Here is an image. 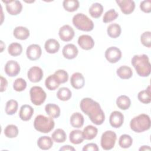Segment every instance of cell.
<instances>
[{"label":"cell","instance_id":"obj_1","mask_svg":"<svg viewBox=\"0 0 151 151\" xmlns=\"http://www.w3.org/2000/svg\"><path fill=\"white\" fill-rule=\"evenodd\" d=\"M81 111L87 114L91 122L96 125H101L105 120L104 113L99 103L91 98L83 99L80 103Z\"/></svg>","mask_w":151,"mask_h":151},{"label":"cell","instance_id":"obj_2","mask_svg":"<svg viewBox=\"0 0 151 151\" xmlns=\"http://www.w3.org/2000/svg\"><path fill=\"white\" fill-rule=\"evenodd\" d=\"M131 63L139 76L145 77L150 75L151 66L147 55H134L132 58Z\"/></svg>","mask_w":151,"mask_h":151},{"label":"cell","instance_id":"obj_3","mask_svg":"<svg viewBox=\"0 0 151 151\" xmlns=\"http://www.w3.org/2000/svg\"><path fill=\"white\" fill-rule=\"evenodd\" d=\"M130 129L136 133H142L150 127V119L147 114H140L134 117L130 122Z\"/></svg>","mask_w":151,"mask_h":151},{"label":"cell","instance_id":"obj_4","mask_svg":"<svg viewBox=\"0 0 151 151\" xmlns=\"http://www.w3.org/2000/svg\"><path fill=\"white\" fill-rule=\"evenodd\" d=\"M53 118L40 114L36 116L34 122V127L36 130L43 133L50 132L54 127Z\"/></svg>","mask_w":151,"mask_h":151},{"label":"cell","instance_id":"obj_5","mask_svg":"<svg viewBox=\"0 0 151 151\" xmlns=\"http://www.w3.org/2000/svg\"><path fill=\"white\" fill-rule=\"evenodd\" d=\"M73 24L78 29L83 31H91L94 28V23L87 15L82 13L76 14L73 18Z\"/></svg>","mask_w":151,"mask_h":151},{"label":"cell","instance_id":"obj_6","mask_svg":"<svg viewBox=\"0 0 151 151\" xmlns=\"http://www.w3.org/2000/svg\"><path fill=\"white\" fill-rule=\"evenodd\" d=\"M117 136L114 132L112 130H107L104 132L101 137V146L103 149L109 150L114 147Z\"/></svg>","mask_w":151,"mask_h":151},{"label":"cell","instance_id":"obj_7","mask_svg":"<svg viewBox=\"0 0 151 151\" xmlns=\"http://www.w3.org/2000/svg\"><path fill=\"white\" fill-rule=\"evenodd\" d=\"M30 99L31 102L35 106L41 105L47 97L46 93L40 86H33L29 91Z\"/></svg>","mask_w":151,"mask_h":151},{"label":"cell","instance_id":"obj_8","mask_svg":"<svg viewBox=\"0 0 151 151\" xmlns=\"http://www.w3.org/2000/svg\"><path fill=\"white\" fill-rule=\"evenodd\" d=\"M106 60L110 63H116L119 61L122 57L120 50L116 47H110L108 48L104 54Z\"/></svg>","mask_w":151,"mask_h":151},{"label":"cell","instance_id":"obj_9","mask_svg":"<svg viewBox=\"0 0 151 151\" xmlns=\"http://www.w3.org/2000/svg\"><path fill=\"white\" fill-rule=\"evenodd\" d=\"M6 4V9L11 15L19 14L22 9V5L20 1L17 0L2 1Z\"/></svg>","mask_w":151,"mask_h":151},{"label":"cell","instance_id":"obj_10","mask_svg":"<svg viewBox=\"0 0 151 151\" xmlns=\"http://www.w3.org/2000/svg\"><path fill=\"white\" fill-rule=\"evenodd\" d=\"M74 31L69 25H64L61 27L58 31L60 38L65 42L71 41L74 36Z\"/></svg>","mask_w":151,"mask_h":151},{"label":"cell","instance_id":"obj_11","mask_svg":"<svg viewBox=\"0 0 151 151\" xmlns=\"http://www.w3.org/2000/svg\"><path fill=\"white\" fill-rule=\"evenodd\" d=\"M27 76L30 81L37 83L42 80L43 77V71L39 67L33 66L28 70Z\"/></svg>","mask_w":151,"mask_h":151},{"label":"cell","instance_id":"obj_12","mask_svg":"<svg viewBox=\"0 0 151 151\" xmlns=\"http://www.w3.org/2000/svg\"><path fill=\"white\" fill-rule=\"evenodd\" d=\"M41 48L38 44H31L27 48L26 54L27 58L31 61H35L39 59L41 55Z\"/></svg>","mask_w":151,"mask_h":151},{"label":"cell","instance_id":"obj_13","mask_svg":"<svg viewBox=\"0 0 151 151\" xmlns=\"http://www.w3.org/2000/svg\"><path fill=\"white\" fill-rule=\"evenodd\" d=\"M116 2L125 15H129L134 10L135 3L132 0H116Z\"/></svg>","mask_w":151,"mask_h":151},{"label":"cell","instance_id":"obj_14","mask_svg":"<svg viewBox=\"0 0 151 151\" xmlns=\"http://www.w3.org/2000/svg\"><path fill=\"white\" fill-rule=\"evenodd\" d=\"M5 72L9 77L17 76L20 72L19 64L14 60L8 61L5 65Z\"/></svg>","mask_w":151,"mask_h":151},{"label":"cell","instance_id":"obj_15","mask_svg":"<svg viewBox=\"0 0 151 151\" xmlns=\"http://www.w3.org/2000/svg\"><path fill=\"white\" fill-rule=\"evenodd\" d=\"M124 122V116L119 111H113L109 117V123L110 125L114 128L120 127Z\"/></svg>","mask_w":151,"mask_h":151},{"label":"cell","instance_id":"obj_16","mask_svg":"<svg viewBox=\"0 0 151 151\" xmlns=\"http://www.w3.org/2000/svg\"><path fill=\"white\" fill-rule=\"evenodd\" d=\"M78 44L83 50H90L94 46L93 38L88 35H80L78 38Z\"/></svg>","mask_w":151,"mask_h":151},{"label":"cell","instance_id":"obj_17","mask_svg":"<svg viewBox=\"0 0 151 151\" xmlns=\"http://www.w3.org/2000/svg\"><path fill=\"white\" fill-rule=\"evenodd\" d=\"M62 53L65 58L71 60L77 57L78 53V50L75 45L73 44H68L63 47Z\"/></svg>","mask_w":151,"mask_h":151},{"label":"cell","instance_id":"obj_18","mask_svg":"<svg viewBox=\"0 0 151 151\" xmlns=\"http://www.w3.org/2000/svg\"><path fill=\"white\" fill-rule=\"evenodd\" d=\"M70 83L72 87L76 89L83 88L85 84V80L83 74L77 72L72 74L70 78Z\"/></svg>","mask_w":151,"mask_h":151},{"label":"cell","instance_id":"obj_19","mask_svg":"<svg viewBox=\"0 0 151 151\" xmlns=\"http://www.w3.org/2000/svg\"><path fill=\"white\" fill-rule=\"evenodd\" d=\"M34 109L28 104L22 105L19 110V116L23 121H28L34 114Z\"/></svg>","mask_w":151,"mask_h":151},{"label":"cell","instance_id":"obj_20","mask_svg":"<svg viewBox=\"0 0 151 151\" xmlns=\"http://www.w3.org/2000/svg\"><path fill=\"white\" fill-rule=\"evenodd\" d=\"M60 44L57 40L50 38L45 42L44 48L45 51L50 54H55L60 49Z\"/></svg>","mask_w":151,"mask_h":151},{"label":"cell","instance_id":"obj_21","mask_svg":"<svg viewBox=\"0 0 151 151\" xmlns=\"http://www.w3.org/2000/svg\"><path fill=\"white\" fill-rule=\"evenodd\" d=\"M13 35L17 39L20 40H25L29 37V31L28 28L24 27H17L14 29Z\"/></svg>","mask_w":151,"mask_h":151},{"label":"cell","instance_id":"obj_22","mask_svg":"<svg viewBox=\"0 0 151 151\" xmlns=\"http://www.w3.org/2000/svg\"><path fill=\"white\" fill-rule=\"evenodd\" d=\"M46 113L52 118H57L60 116V108L54 103H48L45 106Z\"/></svg>","mask_w":151,"mask_h":151},{"label":"cell","instance_id":"obj_23","mask_svg":"<svg viewBox=\"0 0 151 151\" xmlns=\"http://www.w3.org/2000/svg\"><path fill=\"white\" fill-rule=\"evenodd\" d=\"M70 122L71 125L73 127L80 128L84 124V117L81 113L78 112L74 113L71 116L70 119Z\"/></svg>","mask_w":151,"mask_h":151},{"label":"cell","instance_id":"obj_24","mask_svg":"<svg viewBox=\"0 0 151 151\" xmlns=\"http://www.w3.org/2000/svg\"><path fill=\"white\" fill-rule=\"evenodd\" d=\"M37 145L42 150H48L52 146L53 141L49 136H41L37 140Z\"/></svg>","mask_w":151,"mask_h":151},{"label":"cell","instance_id":"obj_25","mask_svg":"<svg viewBox=\"0 0 151 151\" xmlns=\"http://www.w3.org/2000/svg\"><path fill=\"white\" fill-rule=\"evenodd\" d=\"M117 75L121 79L126 80L130 78L133 76V71L130 67L127 65H122L117 69Z\"/></svg>","mask_w":151,"mask_h":151},{"label":"cell","instance_id":"obj_26","mask_svg":"<svg viewBox=\"0 0 151 151\" xmlns=\"http://www.w3.org/2000/svg\"><path fill=\"white\" fill-rule=\"evenodd\" d=\"M98 133V129L94 126L88 125L83 131V136L86 140H92L96 137Z\"/></svg>","mask_w":151,"mask_h":151},{"label":"cell","instance_id":"obj_27","mask_svg":"<svg viewBox=\"0 0 151 151\" xmlns=\"http://www.w3.org/2000/svg\"><path fill=\"white\" fill-rule=\"evenodd\" d=\"M69 139L71 143L74 145L81 143L84 140L83 132L80 130H73L69 134Z\"/></svg>","mask_w":151,"mask_h":151},{"label":"cell","instance_id":"obj_28","mask_svg":"<svg viewBox=\"0 0 151 151\" xmlns=\"http://www.w3.org/2000/svg\"><path fill=\"white\" fill-rule=\"evenodd\" d=\"M88 12L91 17L94 18H98L101 17L103 12V6L100 3H94L90 6Z\"/></svg>","mask_w":151,"mask_h":151},{"label":"cell","instance_id":"obj_29","mask_svg":"<svg viewBox=\"0 0 151 151\" xmlns=\"http://www.w3.org/2000/svg\"><path fill=\"white\" fill-rule=\"evenodd\" d=\"M107 32L110 37L116 38L119 37L121 34V27L117 23L111 24L108 26Z\"/></svg>","mask_w":151,"mask_h":151},{"label":"cell","instance_id":"obj_30","mask_svg":"<svg viewBox=\"0 0 151 151\" xmlns=\"http://www.w3.org/2000/svg\"><path fill=\"white\" fill-rule=\"evenodd\" d=\"M116 104L119 109L125 110L130 107L131 101L128 96L126 95H122L117 97L116 100Z\"/></svg>","mask_w":151,"mask_h":151},{"label":"cell","instance_id":"obj_31","mask_svg":"<svg viewBox=\"0 0 151 151\" xmlns=\"http://www.w3.org/2000/svg\"><path fill=\"white\" fill-rule=\"evenodd\" d=\"M60 84V83L54 74L50 75L45 81V87L50 90H55L59 87Z\"/></svg>","mask_w":151,"mask_h":151},{"label":"cell","instance_id":"obj_32","mask_svg":"<svg viewBox=\"0 0 151 151\" xmlns=\"http://www.w3.org/2000/svg\"><path fill=\"white\" fill-rule=\"evenodd\" d=\"M138 100L144 103L149 104L151 101V92H150V87L149 86L146 90L140 91L137 94Z\"/></svg>","mask_w":151,"mask_h":151},{"label":"cell","instance_id":"obj_33","mask_svg":"<svg viewBox=\"0 0 151 151\" xmlns=\"http://www.w3.org/2000/svg\"><path fill=\"white\" fill-rule=\"evenodd\" d=\"M63 5L65 10L68 12H74L79 8L80 3L77 0H64Z\"/></svg>","mask_w":151,"mask_h":151},{"label":"cell","instance_id":"obj_34","mask_svg":"<svg viewBox=\"0 0 151 151\" xmlns=\"http://www.w3.org/2000/svg\"><path fill=\"white\" fill-rule=\"evenodd\" d=\"M71 96L72 93L71 90L68 88L65 87L60 88L57 93V98L61 101H67L70 100Z\"/></svg>","mask_w":151,"mask_h":151},{"label":"cell","instance_id":"obj_35","mask_svg":"<svg viewBox=\"0 0 151 151\" xmlns=\"http://www.w3.org/2000/svg\"><path fill=\"white\" fill-rule=\"evenodd\" d=\"M52 140L57 143H63L67 139V135L64 130L61 129H56L51 135Z\"/></svg>","mask_w":151,"mask_h":151},{"label":"cell","instance_id":"obj_36","mask_svg":"<svg viewBox=\"0 0 151 151\" xmlns=\"http://www.w3.org/2000/svg\"><path fill=\"white\" fill-rule=\"evenodd\" d=\"M8 51L12 56H18L21 55L22 52V45L18 42H12L8 46Z\"/></svg>","mask_w":151,"mask_h":151},{"label":"cell","instance_id":"obj_37","mask_svg":"<svg viewBox=\"0 0 151 151\" xmlns=\"http://www.w3.org/2000/svg\"><path fill=\"white\" fill-rule=\"evenodd\" d=\"M18 107V103L17 101L15 100H8L5 106V113L8 115H13L14 114Z\"/></svg>","mask_w":151,"mask_h":151},{"label":"cell","instance_id":"obj_38","mask_svg":"<svg viewBox=\"0 0 151 151\" xmlns=\"http://www.w3.org/2000/svg\"><path fill=\"white\" fill-rule=\"evenodd\" d=\"M133 143V139L132 137L126 134L120 136L119 139V145L122 148L127 149L130 147Z\"/></svg>","mask_w":151,"mask_h":151},{"label":"cell","instance_id":"obj_39","mask_svg":"<svg viewBox=\"0 0 151 151\" xmlns=\"http://www.w3.org/2000/svg\"><path fill=\"white\" fill-rule=\"evenodd\" d=\"M18 127L14 124H9L4 129V134L8 138H15L18 134Z\"/></svg>","mask_w":151,"mask_h":151},{"label":"cell","instance_id":"obj_40","mask_svg":"<svg viewBox=\"0 0 151 151\" xmlns=\"http://www.w3.org/2000/svg\"><path fill=\"white\" fill-rule=\"evenodd\" d=\"M118 16L119 14L114 9H111L105 12L103 18V22L104 23L110 22L115 20Z\"/></svg>","mask_w":151,"mask_h":151},{"label":"cell","instance_id":"obj_41","mask_svg":"<svg viewBox=\"0 0 151 151\" xmlns=\"http://www.w3.org/2000/svg\"><path fill=\"white\" fill-rule=\"evenodd\" d=\"M27 87V83L25 80L22 78H17L13 83V88L16 91H22Z\"/></svg>","mask_w":151,"mask_h":151},{"label":"cell","instance_id":"obj_42","mask_svg":"<svg viewBox=\"0 0 151 151\" xmlns=\"http://www.w3.org/2000/svg\"><path fill=\"white\" fill-rule=\"evenodd\" d=\"M54 74L55 76L60 84L66 83L68 79V74L67 72L64 70H58L54 73Z\"/></svg>","mask_w":151,"mask_h":151},{"label":"cell","instance_id":"obj_43","mask_svg":"<svg viewBox=\"0 0 151 151\" xmlns=\"http://www.w3.org/2000/svg\"><path fill=\"white\" fill-rule=\"evenodd\" d=\"M140 41L142 44L147 47H151V32L150 31L144 32L140 36Z\"/></svg>","mask_w":151,"mask_h":151},{"label":"cell","instance_id":"obj_44","mask_svg":"<svg viewBox=\"0 0 151 151\" xmlns=\"http://www.w3.org/2000/svg\"><path fill=\"white\" fill-rule=\"evenodd\" d=\"M140 9L145 13H150L151 12V1H143L140 4Z\"/></svg>","mask_w":151,"mask_h":151},{"label":"cell","instance_id":"obj_45","mask_svg":"<svg viewBox=\"0 0 151 151\" xmlns=\"http://www.w3.org/2000/svg\"><path fill=\"white\" fill-rule=\"evenodd\" d=\"M83 151H98L99 147L96 143H88L83 147Z\"/></svg>","mask_w":151,"mask_h":151},{"label":"cell","instance_id":"obj_46","mask_svg":"<svg viewBox=\"0 0 151 151\" xmlns=\"http://www.w3.org/2000/svg\"><path fill=\"white\" fill-rule=\"evenodd\" d=\"M1 87H0V91L3 92L6 90L7 86H8V81L5 78L1 76Z\"/></svg>","mask_w":151,"mask_h":151},{"label":"cell","instance_id":"obj_47","mask_svg":"<svg viewBox=\"0 0 151 151\" xmlns=\"http://www.w3.org/2000/svg\"><path fill=\"white\" fill-rule=\"evenodd\" d=\"M75 150H76L75 148H74L73 146H70V145H64L60 149V151H61V150H71V151L73 150V151H74Z\"/></svg>","mask_w":151,"mask_h":151},{"label":"cell","instance_id":"obj_48","mask_svg":"<svg viewBox=\"0 0 151 151\" xmlns=\"http://www.w3.org/2000/svg\"><path fill=\"white\" fill-rule=\"evenodd\" d=\"M150 147L149 146H142L139 148V150H150Z\"/></svg>","mask_w":151,"mask_h":151},{"label":"cell","instance_id":"obj_49","mask_svg":"<svg viewBox=\"0 0 151 151\" xmlns=\"http://www.w3.org/2000/svg\"><path fill=\"white\" fill-rule=\"evenodd\" d=\"M1 48H2V49H1V52L3 51V46H2V44H3V41H1Z\"/></svg>","mask_w":151,"mask_h":151}]
</instances>
